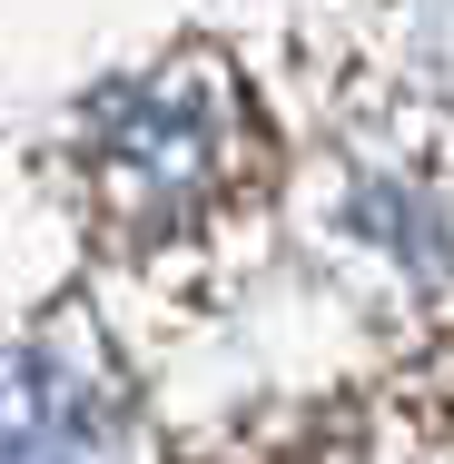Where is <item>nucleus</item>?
Here are the masks:
<instances>
[{
    "label": "nucleus",
    "instance_id": "1",
    "mask_svg": "<svg viewBox=\"0 0 454 464\" xmlns=\"http://www.w3.org/2000/svg\"><path fill=\"white\" fill-rule=\"evenodd\" d=\"M0 464H119L109 405L50 356H0Z\"/></svg>",
    "mask_w": 454,
    "mask_h": 464
}]
</instances>
